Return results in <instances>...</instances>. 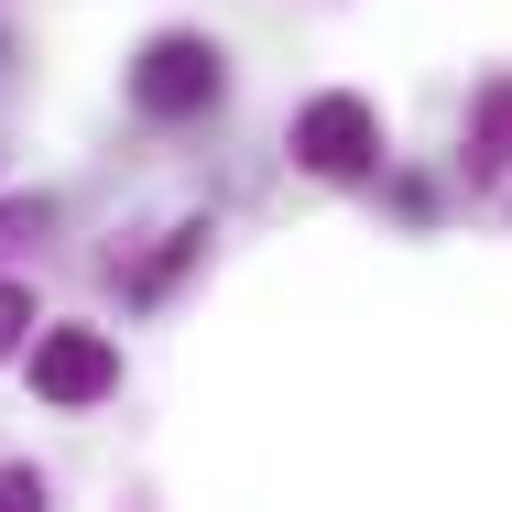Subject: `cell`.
<instances>
[{
	"mask_svg": "<svg viewBox=\"0 0 512 512\" xmlns=\"http://www.w3.org/2000/svg\"><path fill=\"white\" fill-rule=\"evenodd\" d=\"M295 153H306V175H327V186H360V175L382 164V120H371V99H349V88L306 99V109H295Z\"/></svg>",
	"mask_w": 512,
	"mask_h": 512,
	"instance_id": "cell-1",
	"label": "cell"
},
{
	"mask_svg": "<svg viewBox=\"0 0 512 512\" xmlns=\"http://www.w3.org/2000/svg\"><path fill=\"white\" fill-rule=\"evenodd\" d=\"M131 99L153 109V120H197V109H218V44H197V33H164V44H142V66H131Z\"/></svg>",
	"mask_w": 512,
	"mask_h": 512,
	"instance_id": "cell-2",
	"label": "cell"
},
{
	"mask_svg": "<svg viewBox=\"0 0 512 512\" xmlns=\"http://www.w3.org/2000/svg\"><path fill=\"white\" fill-rule=\"evenodd\" d=\"M109 382H120V349H109L99 327H44L33 338V393L44 404H99Z\"/></svg>",
	"mask_w": 512,
	"mask_h": 512,
	"instance_id": "cell-3",
	"label": "cell"
},
{
	"mask_svg": "<svg viewBox=\"0 0 512 512\" xmlns=\"http://www.w3.org/2000/svg\"><path fill=\"white\" fill-rule=\"evenodd\" d=\"M469 175H480V186H502V175H512V77L480 99V120H469Z\"/></svg>",
	"mask_w": 512,
	"mask_h": 512,
	"instance_id": "cell-4",
	"label": "cell"
},
{
	"mask_svg": "<svg viewBox=\"0 0 512 512\" xmlns=\"http://www.w3.org/2000/svg\"><path fill=\"white\" fill-rule=\"evenodd\" d=\"M207 251V229H175V251H164V262H142V273H131V284H142V295H164V284H175V273H186V262H197Z\"/></svg>",
	"mask_w": 512,
	"mask_h": 512,
	"instance_id": "cell-5",
	"label": "cell"
},
{
	"mask_svg": "<svg viewBox=\"0 0 512 512\" xmlns=\"http://www.w3.org/2000/svg\"><path fill=\"white\" fill-rule=\"evenodd\" d=\"M22 327H33V295H22V284H0V360L22 349Z\"/></svg>",
	"mask_w": 512,
	"mask_h": 512,
	"instance_id": "cell-6",
	"label": "cell"
},
{
	"mask_svg": "<svg viewBox=\"0 0 512 512\" xmlns=\"http://www.w3.org/2000/svg\"><path fill=\"white\" fill-rule=\"evenodd\" d=\"M33 229H44V197H11V207H0V251H11V240H33Z\"/></svg>",
	"mask_w": 512,
	"mask_h": 512,
	"instance_id": "cell-7",
	"label": "cell"
}]
</instances>
